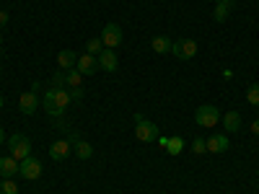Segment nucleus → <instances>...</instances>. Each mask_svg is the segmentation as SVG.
Segmentation results:
<instances>
[{"instance_id": "obj_13", "label": "nucleus", "mask_w": 259, "mask_h": 194, "mask_svg": "<svg viewBox=\"0 0 259 194\" xmlns=\"http://www.w3.org/2000/svg\"><path fill=\"white\" fill-rule=\"evenodd\" d=\"M36 106H39V99H36V93H21V99H18V109L24 112L26 117L36 112Z\"/></svg>"}, {"instance_id": "obj_2", "label": "nucleus", "mask_w": 259, "mask_h": 194, "mask_svg": "<svg viewBox=\"0 0 259 194\" xmlns=\"http://www.w3.org/2000/svg\"><path fill=\"white\" fill-rule=\"evenodd\" d=\"M6 142H8V150H11V156H13L16 161H24V158L31 156V140H29L26 135L16 132V135H11Z\"/></svg>"}, {"instance_id": "obj_17", "label": "nucleus", "mask_w": 259, "mask_h": 194, "mask_svg": "<svg viewBox=\"0 0 259 194\" xmlns=\"http://www.w3.org/2000/svg\"><path fill=\"white\" fill-rule=\"evenodd\" d=\"M73 153H75L80 161H89V158L94 156V148L85 142V140H78V137H75V140H73Z\"/></svg>"}, {"instance_id": "obj_26", "label": "nucleus", "mask_w": 259, "mask_h": 194, "mask_svg": "<svg viewBox=\"0 0 259 194\" xmlns=\"http://www.w3.org/2000/svg\"><path fill=\"white\" fill-rule=\"evenodd\" d=\"M68 93H70V101H83V96H85L80 85H75V88H70Z\"/></svg>"}, {"instance_id": "obj_12", "label": "nucleus", "mask_w": 259, "mask_h": 194, "mask_svg": "<svg viewBox=\"0 0 259 194\" xmlns=\"http://www.w3.org/2000/svg\"><path fill=\"white\" fill-rule=\"evenodd\" d=\"M228 145H231L228 135H212L207 137V153H226Z\"/></svg>"}, {"instance_id": "obj_1", "label": "nucleus", "mask_w": 259, "mask_h": 194, "mask_svg": "<svg viewBox=\"0 0 259 194\" xmlns=\"http://www.w3.org/2000/svg\"><path fill=\"white\" fill-rule=\"evenodd\" d=\"M41 104H45V109H47L50 117L62 119L65 112H68V106H70V93H68V88H47Z\"/></svg>"}, {"instance_id": "obj_4", "label": "nucleus", "mask_w": 259, "mask_h": 194, "mask_svg": "<svg viewBox=\"0 0 259 194\" xmlns=\"http://www.w3.org/2000/svg\"><path fill=\"white\" fill-rule=\"evenodd\" d=\"M194 122H197L200 127H215L221 122V112H218V106H212V104H202L197 112H194Z\"/></svg>"}, {"instance_id": "obj_25", "label": "nucleus", "mask_w": 259, "mask_h": 194, "mask_svg": "<svg viewBox=\"0 0 259 194\" xmlns=\"http://www.w3.org/2000/svg\"><path fill=\"white\" fill-rule=\"evenodd\" d=\"M83 83V75L73 68V70H68V88H75V85H80Z\"/></svg>"}, {"instance_id": "obj_9", "label": "nucleus", "mask_w": 259, "mask_h": 194, "mask_svg": "<svg viewBox=\"0 0 259 194\" xmlns=\"http://www.w3.org/2000/svg\"><path fill=\"white\" fill-rule=\"evenodd\" d=\"M73 153V142L68 140H57L50 145V158L52 161H68V156Z\"/></svg>"}, {"instance_id": "obj_5", "label": "nucleus", "mask_w": 259, "mask_h": 194, "mask_svg": "<svg viewBox=\"0 0 259 194\" xmlns=\"http://www.w3.org/2000/svg\"><path fill=\"white\" fill-rule=\"evenodd\" d=\"M171 55L179 57V60H192L197 55V41L194 39H177L174 44H171Z\"/></svg>"}, {"instance_id": "obj_16", "label": "nucleus", "mask_w": 259, "mask_h": 194, "mask_svg": "<svg viewBox=\"0 0 259 194\" xmlns=\"http://www.w3.org/2000/svg\"><path fill=\"white\" fill-rule=\"evenodd\" d=\"M75 62H78V55L73 50H62L57 55V65H60V70H73L75 68Z\"/></svg>"}, {"instance_id": "obj_14", "label": "nucleus", "mask_w": 259, "mask_h": 194, "mask_svg": "<svg viewBox=\"0 0 259 194\" xmlns=\"http://www.w3.org/2000/svg\"><path fill=\"white\" fill-rule=\"evenodd\" d=\"M171 36H153L150 39V50H153L156 55H171Z\"/></svg>"}, {"instance_id": "obj_27", "label": "nucleus", "mask_w": 259, "mask_h": 194, "mask_svg": "<svg viewBox=\"0 0 259 194\" xmlns=\"http://www.w3.org/2000/svg\"><path fill=\"white\" fill-rule=\"evenodd\" d=\"M8 18H11V16H8L6 11H0V29H3V26L8 24Z\"/></svg>"}, {"instance_id": "obj_28", "label": "nucleus", "mask_w": 259, "mask_h": 194, "mask_svg": "<svg viewBox=\"0 0 259 194\" xmlns=\"http://www.w3.org/2000/svg\"><path fill=\"white\" fill-rule=\"evenodd\" d=\"M251 135H256V137H259V119H254V122H251Z\"/></svg>"}, {"instance_id": "obj_22", "label": "nucleus", "mask_w": 259, "mask_h": 194, "mask_svg": "<svg viewBox=\"0 0 259 194\" xmlns=\"http://www.w3.org/2000/svg\"><path fill=\"white\" fill-rule=\"evenodd\" d=\"M192 150H194L197 156L207 153V137H192Z\"/></svg>"}, {"instance_id": "obj_20", "label": "nucleus", "mask_w": 259, "mask_h": 194, "mask_svg": "<svg viewBox=\"0 0 259 194\" xmlns=\"http://www.w3.org/2000/svg\"><path fill=\"white\" fill-rule=\"evenodd\" d=\"M68 85V70H57L52 75V83H50V88H65Z\"/></svg>"}, {"instance_id": "obj_3", "label": "nucleus", "mask_w": 259, "mask_h": 194, "mask_svg": "<svg viewBox=\"0 0 259 194\" xmlns=\"http://www.w3.org/2000/svg\"><path fill=\"white\" fill-rule=\"evenodd\" d=\"M135 137L140 140V142H156L161 135H158V127L150 122V119H145V117H135Z\"/></svg>"}, {"instance_id": "obj_10", "label": "nucleus", "mask_w": 259, "mask_h": 194, "mask_svg": "<svg viewBox=\"0 0 259 194\" xmlns=\"http://www.w3.org/2000/svg\"><path fill=\"white\" fill-rule=\"evenodd\" d=\"M96 60H99V68H101V70H106V73H114V70H117V65H119V62H117L114 50H106V47H104V52H101Z\"/></svg>"}, {"instance_id": "obj_24", "label": "nucleus", "mask_w": 259, "mask_h": 194, "mask_svg": "<svg viewBox=\"0 0 259 194\" xmlns=\"http://www.w3.org/2000/svg\"><path fill=\"white\" fill-rule=\"evenodd\" d=\"M0 194H18V186H16V181H11V179H3V181H0Z\"/></svg>"}, {"instance_id": "obj_19", "label": "nucleus", "mask_w": 259, "mask_h": 194, "mask_svg": "<svg viewBox=\"0 0 259 194\" xmlns=\"http://www.w3.org/2000/svg\"><path fill=\"white\" fill-rule=\"evenodd\" d=\"M182 150H184V140H182V137H168L166 153H171V156H179Z\"/></svg>"}, {"instance_id": "obj_15", "label": "nucleus", "mask_w": 259, "mask_h": 194, "mask_svg": "<svg viewBox=\"0 0 259 194\" xmlns=\"http://www.w3.org/2000/svg\"><path fill=\"white\" fill-rule=\"evenodd\" d=\"M233 6H236V0H218V6H215V21L218 24H223V21L231 16V11H233Z\"/></svg>"}, {"instance_id": "obj_6", "label": "nucleus", "mask_w": 259, "mask_h": 194, "mask_svg": "<svg viewBox=\"0 0 259 194\" xmlns=\"http://www.w3.org/2000/svg\"><path fill=\"white\" fill-rule=\"evenodd\" d=\"M18 174L24 176L26 181H34L41 176V161H36L34 156L24 158V161H18Z\"/></svg>"}, {"instance_id": "obj_11", "label": "nucleus", "mask_w": 259, "mask_h": 194, "mask_svg": "<svg viewBox=\"0 0 259 194\" xmlns=\"http://www.w3.org/2000/svg\"><path fill=\"white\" fill-rule=\"evenodd\" d=\"M16 174H18V161L13 156L0 158V179H13Z\"/></svg>"}, {"instance_id": "obj_18", "label": "nucleus", "mask_w": 259, "mask_h": 194, "mask_svg": "<svg viewBox=\"0 0 259 194\" xmlns=\"http://www.w3.org/2000/svg\"><path fill=\"white\" fill-rule=\"evenodd\" d=\"M221 122H223V127H226V132H236V129L241 127V114H239V112H228Z\"/></svg>"}, {"instance_id": "obj_8", "label": "nucleus", "mask_w": 259, "mask_h": 194, "mask_svg": "<svg viewBox=\"0 0 259 194\" xmlns=\"http://www.w3.org/2000/svg\"><path fill=\"white\" fill-rule=\"evenodd\" d=\"M75 70H78L83 78H91V75L99 70V60H96L94 55L85 52V55H80V57H78V62H75Z\"/></svg>"}, {"instance_id": "obj_30", "label": "nucleus", "mask_w": 259, "mask_h": 194, "mask_svg": "<svg viewBox=\"0 0 259 194\" xmlns=\"http://www.w3.org/2000/svg\"><path fill=\"white\" fill-rule=\"evenodd\" d=\"M3 104H6V101H3V96H0V109H3Z\"/></svg>"}, {"instance_id": "obj_31", "label": "nucleus", "mask_w": 259, "mask_h": 194, "mask_svg": "<svg viewBox=\"0 0 259 194\" xmlns=\"http://www.w3.org/2000/svg\"><path fill=\"white\" fill-rule=\"evenodd\" d=\"M0 47H3V36H0Z\"/></svg>"}, {"instance_id": "obj_32", "label": "nucleus", "mask_w": 259, "mask_h": 194, "mask_svg": "<svg viewBox=\"0 0 259 194\" xmlns=\"http://www.w3.org/2000/svg\"><path fill=\"white\" fill-rule=\"evenodd\" d=\"M256 148H259V140H256Z\"/></svg>"}, {"instance_id": "obj_7", "label": "nucleus", "mask_w": 259, "mask_h": 194, "mask_svg": "<svg viewBox=\"0 0 259 194\" xmlns=\"http://www.w3.org/2000/svg\"><path fill=\"white\" fill-rule=\"evenodd\" d=\"M99 39L104 41L106 50H114V47L122 44V29H119L117 24H106V26L101 29V36H99Z\"/></svg>"}, {"instance_id": "obj_21", "label": "nucleus", "mask_w": 259, "mask_h": 194, "mask_svg": "<svg viewBox=\"0 0 259 194\" xmlns=\"http://www.w3.org/2000/svg\"><path fill=\"white\" fill-rule=\"evenodd\" d=\"M85 52L94 55V57H99V55L104 52V41H101V39H89V41H85Z\"/></svg>"}, {"instance_id": "obj_29", "label": "nucleus", "mask_w": 259, "mask_h": 194, "mask_svg": "<svg viewBox=\"0 0 259 194\" xmlns=\"http://www.w3.org/2000/svg\"><path fill=\"white\" fill-rule=\"evenodd\" d=\"M6 142V132H3V127H0V145Z\"/></svg>"}, {"instance_id": "obj_23", "label": "nucleus", "mask_w": 259, "mask_h": 194, "mask_svg": "<svg viewBox=\"0 0 259 194\" xmlns=\"http://www.w3.org/2000/svg\"><path fill=\"white\" fill-rule=\"evenodd\" d=\"M246 101H249L251 106H259V83L249 85V91H246Z\"/></svg>"}]
</instances>
